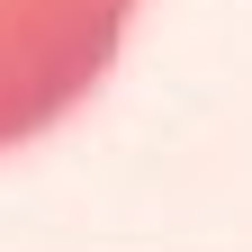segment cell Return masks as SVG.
I'll use <instances>...</instances> for the list:
<instances>
[{
  "label": "cell",
  "mask_w": 252,
  "mask_h": 252,
  "mask_svg": "<svg viewBox=\"0 0 252 252\" xmlns=\"http://www.w3.org/2000/svg\"><path fill=\"white\" fill-rule=\"evenodd\" d=\"M135 27V0H0V153L54 135Z\"/></svg>",
  "instance_id": "6da1fadb"
}]
</instances>
